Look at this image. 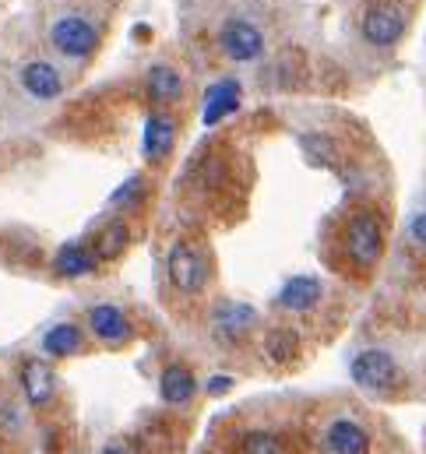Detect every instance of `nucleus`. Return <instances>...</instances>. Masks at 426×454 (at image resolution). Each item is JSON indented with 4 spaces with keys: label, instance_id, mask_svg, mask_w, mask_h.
Masks as SVG:
<instances>
[{
    "label": "nucleus",
    "instance_id": "f03ea898",
    "mask_svg": "<svg viewBox=\"0 0 426 454\" xmlns=\"http://www.w3.org/2000/svg\"><path fill=\"white\" fill-rule=\"evenodd\" d=\"M166 275L177 293H201L209 286V257L194 243H173L166 254Z\"/></svg>",
    "mask_w": 426,
    "mask_h": 454
},
{
    "label": "nucleus",
    "instance_id": "f257e3e1",
    "mask_svg": "<svg viewBox=\"0 0 426 454\" xmlns=\"http://www.w3.org/2000/svg\"><path fill=\"white\" fill-rule=\"evenodd\" d=\"M349 373H352V380L363 391H374V395H391L402 384L398 359L391 352H384V348H363V352H356L352 363H349Z\"/></svg>",
    "mask_w": 426,
    "mask_h": 454
},
{
    "label": "nucleus",
    "instance_id": "5701e85b",
    "mask_svg": "<svg viewBox=\"0 0 426 454\" xmlns=\"http://www.w3.org/2000/svg\"><path fill=\"white\" fill-rule=\"evenodd\" d=\"M138 187H141V180H138V176H130V180H127V184H123V187L113 194V205H123V201H130V198L138 194Z\"/></svg>",
    "mask_w": 426,
    "mask_h": 454
},
{
    "label": "nucleus",
    "instance_id": "393cba45",
    "mask_svg": "<svg viewBox=\"0 0 426 454\" xmlns=\"http://www.w3.org/2000/svg\"><path fill=\"white\" fill-rule=\"evenodd\" d=\"M0 423H4V427L11 423V427L18 430V409H14V405H0Z\"/></svg>",
    "mask_w": 426,
    "mask_h": 454
},
{
    "label": "nucleus",
    "instance_id": "4468645a",
    "mask_svg": "<svg viewBox=\"0 0 426 454\" xmlns=\"http://www.w3.org/2000/svg\"><path fill=\"white\" fill-rule=\"evenodd\" d=\"M159 395H162L166 405H187V402L198 395V380H194V373H191L187 366L173 363V366H166L162 377H159Z\"/></svg>",
    "mask_w": 426,
    "mask_h": 454
},
{
    "label": "nucleus",
    "instance_id": "2eb2a0df",
    "mask_svg": "<svg viewBox=\"0 0 426 454\" xmlns=\"http://www.w3.org/2000/svg\"><path fill=\"white\" fill-rule=\"evenodd\" d=\"M173 137H177V127H173L170 116H162V114L148 116V123H145V141H141L145 159H148V162H162V159L170 155V148H173Z\"/></svg>",
    "mask_w": 426,
    "mask_h": 454
},
{
    "label": "nucleus",
    "instance_id": "9d476101",
    "mask_svg": "<svg viewBox=\"0 0 426 454\" xmlns=\"http://www.w3.org/2000/svg\"><path fill=\"white\" fill-rule=\"evenodd\" d=\"M21 89H25L36 103H50V99L64 96V78H60V71H57L53 64L32 60V64L21 67Z\"/></svg>",
    "mask_w": 426,
    "mask_h": 454
},
{
    "label": "nucleus",
    "instance_id": "20e7f679",
    "mask_svg": "<svg viewBox=\"0 0 426 454\" xmlns=\"http://www.w3.org/2000/svg\"><path fill=\"white\" fill-rule=\"evenodd\" d=\"M218 46L233 64H254L264 57V35L254 21L247 18H229L218 28Z\"/></svg>",
    "mask_w": 426,
    "mask_h": 454
},
{
    "label": "nucleus",
    "instance_id": "b1692460",
    "mask_svg": "<svg viewBox=\"0 0 426 454\" xmlns=\"http://www.w3.org/2000/svg\"><path fill=\"white\" fill-rule=\"evenodd\" d=\"M233 387V377H212L209 380V395H225Z\"/></svg>",
    "mask_w": 426,
    "mask_h": 454
},
{
    "label": "nucleus",
    "instance_id": "ddd939ff",
    "mask_svg": "<svg viewBox=\"0 0 426 454\" xmlns=\"http://www.w3.org/2000/svg\"><path fill=\"white\" fill-rule=\"evenodd\" d=\"M18 384L32 405H46L57 391V377H53L50 363H43V359H25L18 366Z\"/></svg>",
    "mask_w": 426,
    "mask_h": 454
},
{
    "label": "nucleus",
    "instance_id": "9b49d317",
    "mask_svg": "<svg viewBox=\"0 0 426 454\" xmlns=\"http://www.w3.org/2000/svg\"><path fill=\"white\" fill-rule=\"evenodd\" d=\"M89 332L103 341V345H123V341L130 339V321H127V314L120 307L96 303L89 310Z\"/></svg>",
    "mask_w": 426,
    "mask_h": 454
},
{
    "label": "nucleus",
    "instance_id": "0eeeda50",
    "mask_svg": "<svg viewBox=\"0 0 426 454\" xmlns=\"http://www.w3.org/2000/svg\"><path fill=\"white\" fill-rule=\"evenodd\" d=\"M320 296H324V282H320L318 275H293L289 282H282V289H279L275 303H279V310L307 314V310H314V307H318Z\"/></svg>",
    "mask_w": 426,
    "mask_h": 454
},
{
    "label": "nucleus",
    "instance_id": "dca6fc26",
    "mask_svg": "<svg viewBox=\"0 0 426 454\" xmlns=\"http://www.w3.org/2000/svg\"><path fill=\"white\" fill-rule=\"evenodd\" d=\"M82 345H85V332H82L78 325H71V321L53 325V328L43 335V352L53 356V359H67V356L82 352Z\"/></svg>",
    "mask_w": 426,
    "mask_h": 454
},
{
    "label": "nucleus",
    "instance_id": "f3484780",
    "mask_svg": "<svg viewBox=\"0 0 426 454\" xmlns=\"http://www.w3.org/2000/svg\"><path fill=\"white\" fill-rule=\"evenodd\" d=\"M180 92H184V78L173 67H166V64L148 67V96L155 103H173V99H180Z\"/></svg>",
    "mask_w": 426,
    "mask_h": 454
},
{
    "label": "nucleus",
    "instance_id": "412c9836",
    "mask_svg": "<svg viewBox=\"0 0 426 454\" xmlns=\"http://www.w3.org/2000/svg\"><path fill=\"white\" fill-rule=\"evenodd\" d=\"M243 448H247V454H286V448H282V441H279L275 434H261V430L247 434Z\"/></svg>",
    "mask_w": 426,
    "mask_h": 454
},
{
    "label": "nucleus",
    "instance_id": "1a4fd4ad",
    "mask_svg": "<svg viewBox=\"0 0 426 454\" xmlns=\"http://www.w3.org/2000/svg\"><path fill=\"white\" fill-rule=\"evenodd\" d=\"M240 99H243V85H240L236 78H222V82H215L212 89L205 92L201 123H205V127H215V123H222L225 116L240 110Z\"/></svg>",
    "mask_w": 426,
    "mask_h": 454
},
{
    "label": "nucleus",
    "instance_id": "6e6552de",
    "mask_svg": "<svg viewBox=\"0 0 426 454\" xmlns=\"http://www.w3.org/2000/svg\"><path fill=\"white\" fill-rule=\"evenodd\" d=\"M324 451L327 454H367L370 451V434L349 419V416H338L327 423L324 430Z\"/></svg>",
    "mask_w": 426,
    "mask_h": 454
},
{
    "label": "nucleus",
    "instance_id": "6ab92c4d",
    "mask_svg": "<svg viewBox=\"0 0 426 454\" xmlns=\"http://www.w3.org/2000/svg\"><path fill=\"white\" fill-rule=\"evenodd\" d=\"M264 352L272 363H293L300 356V335L293 328H272L264 335Z\"/></svg>",
    "mask_w": 426,
    "mask_h": 454
},
{
    "label": "nucleus",
    "instance_id": "7ed1b4c3",
    "mask_svg": "<svg viewBox=\"0 0 426 454\" xmlns=\"http://www.w3.org/2000/svg\"><path fill=\"white\" fill-rule=\"evenodd\" d=\"M50 46H53L60 57H67V60H85V57H92V50L99 46V32H96V25H92L89 18H82V14H64V18H57V21L50 25Z\"/></svg>",
    "mask_w": 426,
    "mask_h": 454
},
{
    "label": "nucleus",
    "instance_id": "a878e982",
    "mask_svg": "<svg viewBox=\"0 0 426 454\" xmlns=\"http://www.w3.org/2000/svg\"><path fill=\"white\" fill-rule=\"evenodd\" d=\"M99 454H134V451H130V448H123V444H106Z\"/></svg>",
    "mask_w": 426,
    "mask_h": 454
},
{
    "label": "nucleus",
    "instance_id": "f8f14e48",
    "mask_svg": "<svg viewBox=\"0 0 426 454\" xmlns=\"http://www.w3.org/2000/svg\"><path fill=\"white\" fill-rule=\"evenodd\" d=\"M212 328L222 341H240L247 332L257 328V310L247 307V303H218V310H215L212 317Z\"/></svg>",
    "mask_w": 426,
    "mask_h": 454
},
{
    "label": "nucleus",
    "instance_id": "aec40b11",
    "mask_svg": "<svg viewBox=\"0 0 426 454\" xmlns=\"http://www.w3.org/2000/svg\"><path fill=\"white\" fill-rule=\"evenodd\" d=\"M123 243H127V229H123V223H109L106 232L99 236V257H116L120 250H123Z\"/></svg>",
    "mask_w": 426,
    "mask_h": 454
},
{
    "label": "nucleus",
    "instance_id": "39448f33",
    "mask_svg": "<svg viewBox=\"0 0 426 454\" xmlns=\"http://www.w3.org/2000/svg\"><path fill=\"white\" fill-rule=\"evenodd\" d=\"M406 14H402V7H395V4H374L367 14H363V39L370 43V46H381V50H388V46H395L402 35H406Z\"/></svg>",
    "mask_w": 426,
    "mask_h": 454
},
{
    "label": "nucleus",
    "instance_id": "a211bd4d",
    "mask_svg": "<svg viewBox=\"0 0 426 454\" xmlns=\"http://www.w3.org/2000/svg\"><path fill=\"white\" fill-rule=\"evenodd\" d=\"M53 268H57L64 278H85V275H92V271H96V257H92L85 247L67 243V247H60V254H57Z\"/></svg>",
    "mask_w": 426,
    "mask_h": 454
},
{
    "label": "nucleus",
    "instance_id": "423d86ee",
    "mask_svg": "<svg viewBox=\"0 0 426 454\" xmlns=\"http://www.w3.org/2000/svg\"><path fill=\"white\" fill-rule=\"evenodd\" d=\"M349 254L356 264H374L384 250V232H381V223L370 215V212H359L352 223H349Z\"/></svg>",
    "mask_w": 426,
    "mask_h": 454
},
{
    "label": "nucleus",
    "instance_id": "4be33fe9",
    "mask_svg": "<svg viewBox=\"0 0 426 454\" xmlns=\"http://www.w3.org/2000/svg\"><path fill=\"white\" fill-rule=\"evenodd\" d=\"M409 236L416 239V247L426 250V212H416V215L409 219Z\"/></svg>",
    "mask_w": 426,
    "mask_h": 454
}]
</instances>
